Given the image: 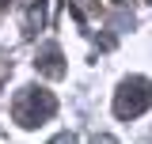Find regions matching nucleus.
<instances>
[{
    "label": "nucleus",
    "mask_w": 152,
    "mask_h": 144,
    "mask_svg": "<svg viewBox=\"0 0 152 144\" xmlns=\"http://www.w3.org/2000/svg\"><path fill=\"white\" fill-rule=\"evenodd\" d=\"M4 4H8V0H0V8H4Z\"/></svg>",
    "instance_id": "7ed1b4c3"
},
{
    "label": "nucleus",
    "mask_w": 152,
    "mask_h": 144,
    "mask_svg": "<svg viewBox=\"0 0 152 144\" xmlns=\"http://www.w3.org/2000/svg\"><path fill=\"white\" fill-rule=\"evenodd\" d=\"M152 106V84L145 76H129L118 95H114V114L118 118H137V114H145Z\"/></svg>",
    "instance_id": "f257e3e1"
},
{
    "label": "nucleus",
    "mask_w": 152,
    "mask_h": 144,
    "mask_svg": "<svg viewBox=\"0 0 152 144\" xmlns=\"http://www.w3.org/2000/svg\"><path fill=\"white\" fill-rule=\"evenodd\" d=\"M53 110H57V99L50 91L27 87L19 95V103H15V118H19V125H42V121L53 118Z\"/></svg>",
    "instance_id": "f03ea898"
}]
</instances>
